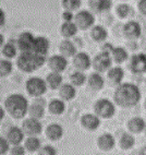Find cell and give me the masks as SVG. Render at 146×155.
I'll list each match as a JSON object with an SVG mask.
<instances>
[{"mask_svg": "<svg viewBox=\"0 0 146 155\" xmlns=\"http://www.w3.org/2000/svg\"><path fill=\"white\" fill-rule=\"evenodd\" d=\"M142 34V26L136 21H129L123 26V35L129 41H136L141 37Z\"/></svg>", "mask_w": 146, "mask_h": 155, "instance_id": "obj_9", "label": "cell"}, {"mask_svg": "<svg viewBox=\"0 0 146 155\" xmlns=\"http://www.w3.org/2000/svg\"><path fill=\"white\" fill-rule=\"evenodd\" d=\"M75 94H76V90L72 84L64 83L59 87V95L62 101H71L75 97Z\"/></svg>", "mask_w": 146, "mask_h": 155, "instance_id": "obj_24", "label": "cell"}, {"mask_svg": "<svg viewBox=\"0 0 146 155\" xmlns=\"http://www.w3.org/2000/svg\"><path fill=\"white\" fill-rule=\"evenodd\" d=\"M62 19H63L64 22H72L73 19H74V15H73V12L71 11H66L62 13Z\"/></svg>", "mask_w": 146, "mask_h": 155, "instance_id": "obj_42", "label": "cell"}, {"mask_svg": "<svg viewBox=\"0 0 146 155\" xmlns=\"http://www.w3.org/2000/svg\"><path fill=\"white\" fill-rule=\"evenodd\" d=\"M49 39L45 37V36H37L35 37V41H34L33 45V50L34 53L38 54V55L46 56L48 50H49Z\"/></svg>", "mask_w": 146, "mask_h": 155, "instance_id": "obj_19", "label": "cell"}, {"mask_svg": "<svg viewBox=\"0 0 146 155\" xmlns=\"http://www.w3.org/2000/svg\"><path fill=\"white\" fill-rule=\"evenodd\" d=\"M107 78H108V81H109L110 85L118 86L119 84H121L122 81H123V78H124L123 68L120 67V66L110 68V69L108 70Z\"/></svg>", "mask_w": 146, "mask_h": 155, "instance_id": "obj_15", "label": "cell"}, {"mask_svg": "<svg viewBox=\"0 0 146 155\" xmlns=\"http://www.w3.org/2000/svg\"><path fill=\"white\" fill-rule=\"evenodd\" d=\"M38 155H57V151L53 145H44L38 150Z\"/></svg>", "mask_w": 146, "mask_h": 155, "instance_id": "obj_38", "label": "cell"}, {"mask_svg": "<svg viewBox=\"0 0 146 155\" xmlns=\"http://www.w3.org/2000/svg\"><path fill=\"white\" fill-rule=\"evenodd\" d=\"M121 1H129V0H121Z\"/></svg>", "mask_w": 146, "mask_h": 155, "instance_id": "obj_50", "label": "cell"}, {"mask_svg": "<svg viewBox=\"0 0 146 155\" xmlns=\"http://www.w3.org/2000/svg\"><path fill=\"white\" fill-rule=\"evenodd\" d=\"M73 66L77 69V71H85L89 69L92 66L91 57L86 53H76L73 57Z\"/></svg>", "mask_w": 146, "mask_h": 155, "instance_id": "obj_12", "label": "cell"}, {"mask_svg": "<svg viewBox=\"0 0 146 155\" xmlns=\"http://www.w3.org/2000/svg\"><path fill=\"white\" fill-rule=\"evenodd\" d=\"M26 91L31 96L39 97L47 92L46 80L38 77H33L26 81Z\"/></svg>", "mask_w": 146, "mask_h": 155, "instance_id": "obj_5", "label": "cell"}, {"mask_svg": "<svg viewBox=\"0 0 146 155\" xmlns=\"http://www.w3.org/2000/svg\"><path fill=\"white\" fill-rule=\"evenodd\" d=\"M138 155H146V145H144L143 147H141V149L138 150Z\"/></svg>", "mask_w": 146, "mask_h": 155, "instance_id": "obj_45", "label": "cell"}, {"mask_svg": "<svg viewBox=\"0 0 146 155\" xmlns=\"http://www.w3.org/2000/svg\"><path fill=\"white\" fill-rule=\"evenodd\" d=\"M97 145L102 151H111L116 147V139L111 133H102L99 138L97 139Z\"/></svg>", "mask_w": 146, "mask_h": 155, "instance_id": "obj_18", "label": "cell"}, {"mask_svg": "<svg viewBox=\"0 0 146 155\" xmlns=\"http://www.w3.org/2000/svg\"><path fill=\"white\" fill-rule=\"evenodd\" d=\"M81 125L88 131L97 130L100 126V118L96 114H85L81 118Z\"/></svg>", "mask_w": 146, "mask_h": 155, "instance_id": "obj_13", "label": "cell"}, {"mask_svg": "<svg viewBox=\"0 0 146 155\" xmlns=\"http://www.w3.org/2000/svg\"><path fill=\"white\" fill-rule=\"evenodd\" d=\"M3 117H5V110L2 107H0V121L3 119Z\"/></svg>", "mask_w": 146, "mask_h": 155, "instance_id": "obj_46", "label": "cell"}, {"mask_svg": "<svg viewBox=\"0 0 146 155\" xmlns=\"http://www.w3.org/2000/svg\"><path fill=\"white\" fill-rule=\"evenodd\" d=\"M113 48H115V47H113L111 44H108V43H106V44L102 46V51H105V53H109V54H110L111 51L113 50Z\"/></svg>", "mask_w": 146, "mask_h": 155, "instance_id": "obj_43", "label": "cell"}, {"mask_svg": "<svg viewBox=\"0 0 146 155\" xmlns=\"http://www.w3.org/2000/svg\"><path fill=\"white\" fill-rule=\"evenodd\" d=\"M74 23L80 30H87L95 23V17L88 10H81L74 15Z\"/></svg>", "mask_w": 146, "mask_h": 155, "instance_id": "obj_7", "label": "cell"}, {"mask_svg": "<svg viewBox=\"0 0 146 155\" xmlns=\"http://www.w3.org/2000/svg\"><path fill=\"white\" fill-rule=\"evenodd\" d=\"M87 84L88 87L93 91H100V90L105 86V80L102 77L100 73L98 72H94L92 73L87 79Z\"/></svg>", "mask_w": 146, "mask_h": 155, "instance_id": "obj_21", "label": "cell"}, {"mask_svg": "<svg viewBox=\"0 0 146 155\" xmlns=\"http://www.w3.org/2000/svg\"><path fill=\"white\" fill-rule=\"evenodd\" d=\"M92 66L95 69V71L98 72V73L108 71L112 66L111 55L109 53H105V51L97 54L95 56V58L92 60Z\"/></svg>", "mask_w": 146, "mask_h": 155, "instance_id": "obj_6", "label": "cell"}, {"mask_svg": "<svg viewBox=\"0 0 146 155\" xmlns=\"http://www.w3.org/2000/svg\"><path fill=\"white\" fill-rule=\"evenodd\" d=\"M9 151V141L0 137V155L6 154Z\"/></svg>", "mask_w": 146, "mask_h": 155, "instance_id": "obj_39", "label": "cell"}, {"mask_svg": "<svg viewBox=\"0 0 146 155\" xmlns=\"http://www.w3.org/2000/svg\"><path fill=\"white\" fill-rule=\"evenodd\" d=\"M3 42H5V37H3V35L1 33H0V47L3 45Z\"/></svg>", "mask_w": 146, "mask_h": 155, "instance_id": "obj_47", "label": "cell"}, {"mask_svg": "<svg viewBox=\"0 0 146 155\" xmlns=\"http://www.w3.org/2000/svg\"><path fill=\"white\" fill-rule=\"evenodd\" d=\"M144 109H145V111H146V98H145V101H144Z\"/></svg>", "mask_w": 146, "mask_h": 155, "instance_id": "obj_48", "label": "cell"}, {"mask_svg": "<svg viewBox=\"0 0 146 155\" xmlns=\"http://www.w3.org/2000/svg\"><path fill=\"white\" fill-rule=\"evenodd\" d=\"M35 37L31 32H23L18 38V45L22 51H32Z\"/></svg>", "mask_w": 146, "mask_h": 155, "instance_id": "obj_14", "label": "cell"}, {"mask_svg": "<svg viewBox=\"0 0 146 155\" xmlns=\"http://www.w3.org/2000/svg\"><path fill=\"white\" fill-rule=\"evenodd\" d=\"M144 133H145V136H146V126H145V130H144Z\"/></svg>", "mask_w": 146, "mask_h": 155, "instance_id": "obj_49", "label": "cell"}, {"mask_svg": "<svg viewBox=\"0 0 146 155\" xmlns=\"http://www.w3.org/2000/svg\"><path fill=\"white\" fill-rule=\"evenodd\" d=\"M146 121L140 116L132 117L131 119L128 121V130L130 131V133L132 134H140V133L144 132L145 130Z\"/></svg>", "mask_w": 146, "mask_h": 155, "instance_id": "obj_16", "label": "cell"}, {"mask_svg": "<svg viewBox=\"0 0 146 155\" xmlns=\"http://www.w3.org/2000/svg\"><path fill=\"white\" fill-rule=\"evenodd\" d=\"M28 113H30V116L32 118H35V119H41L44 117L45 114V108L43 104H39V103H33L32 105L28 107Z\"/></svg>", "mask_w": 146, "mask_h": 155, "instance_id": "obj_31", "label": "cell"}, {"mask_svg": "<svg viewBox=\"0 0 146 155\" xmlns=\"http://www.w3.org/2000/svg\"><path fill=\"white\" fill-rule=\"evenodd\" d=\"M59 50L61 55L64 56L66 58L74 57V55L76 54V47L70 39H63L59 45Z\"/></svg>", "mask_w": 146, "mask_h": 155, "instance_id": "obj_22", "label": "cell"}, {"mask_svg": "<svg viewBox=\"0 0 146 155\" xmlns=\"http://www.w3.org/2000/svg\"><path fill=\"white\" fill-rule=\"evenodd\" d=\"M46 83L50 89H59L62 85V75L58 72H50L46 78Z\"/></svg>", "mask_w": 146, "mask_h": 155, "instance_id": "obj_27", "label": "cell"}, {"mask_svg": "<svg viewBox=\"0 0 146 155\" xmlns=\"http://www.w3.org/2000/svg\"><path fill=\"white\" fill-rule=\"evenodd\" d=\"M48 109L53 115H61L63 114L66 110V104H64V101L59 100V98H56L53 100L49 103L48 105Z\"/></svg>", "mask_w": 146, "mask_h": 155, "instance_id": "obj_29", "label": "cell"}, {"mask_svg": "<svg viewBox=\"0 0 146 155\" xmlns=\"http://www.w3.org/2000/svg\"><path fill=\"white\" fill-rule=\"evenodd\" d=\"M86 75L83 73L82 71H75L74 73H72L70 77L71 80V84L74 86H81L86 82Z\"/></svg>", "mask_w": 146, "mask_h": 155, "instance_id": "obj_33", "label": "cell"}, {"mask_svg": "<svg viewBox=\"0 0 146 155\" xmlns=\"http://www.w3.org/2000/svg\"><path fill=\"white\" fill-rule=\"evenodd\" d=\"M11 155H25V149L21 145H14L11 150Z\"/></svg>", "mask_w": 146, "mask_h": 155, "instance_id": "obj_40", "label": "cell"}, {"mask_svg": "<svg viewBox=\"0 0 146 155\" xmlns=\"http://www.w3.org/2000/svg\"><path fill=\"white\" fill-rule=\"evenodd\" d=\"M46 136L51 141H59L63 137V128L59 124H50L46 129Z\"/></svg>", "mask_w": 146, "mask_h": 155, "instance_id": "obj_20", "label": "cell"}, {"mask_svg": "<svg viewBox=\"0 0 146 155\" xmlns=\"http://www.w3.org/2000/svg\"><path fill=\"white\" fill-rule=\"evenodd\" d=\"M130 12H131V7L128 3H120L116 9V13L121 19H125L129 17Z\"/></svg>", "mask_w": 146, "mask_h": 155, "instance_id": "obj_36", "label": "cell"}, {"mask_svg": "<svg viewBox=\"0 0 146 155\" xmlns=\"http://www.w3.org/2000/svg\"><path fill=\"white\" fill-rule=\"evenodd\" d=\"M12 62L10 60L0 61V77H7L12 72Z\"/></svg>", "mask_w": 146, "mask_h": 155, "instance_id": "obj_35", "label": "cell"}, {"mask_svg": "<svg viewBox=\"0 0 146 155\" xmlns=\"http://www.w3.org/2000/svg\"><path fill=\"white\" fill-rule=\"evenodd\" d=\"M77 31H79V28L74 22H64L60 28L61 35L66 37L67 39L73 37L77 33Z\"/></svg>", "mask_w": 146, "mask_h": 155, "instance_id": "obj_28", "label": "cell"}, {"mask_svg": "<svg viewBox=\"0 0 146 155\" xmlns=\"http://www.w3.org/2000/svg\"><path fill=\"white\" fill-rule=\"evenodd\" d=\"M130 70L134 74H141L146 72V55L145 54H134L130 59Z\"/></svg>", "mask_w": 146, "mask_h": 155, "instance_id": "obj_8", "label": "cell"}, {"mask_svg": "<svg viewBox=\"0 0 146 155\" xmlns=\"http://www.w3.org/2000/svg\"><path fill=\"white\" fill-rule=\"evenodd\" d=\"M62 7L66 11H76L81 8L82 0H62Z\"/></svg>", "mask_w": 146, "mask_h": 155, "instance_id": "obj_34", "label": "cell"}, {"mask_svg": "<svg viewBox=\"0 0 146 155\" xmlns=\"http://www.w3.org/2000/svg\"><path fill=\"white\" fill-rule=\"evenodd\" d=\"M46 57L34 51H22L19 56L17 64L20 69L24 72H33L36 69L44 66Z\"/></svg>", "mask_w": 146, "mask_h": 155, "instance_id": "obj_3", "label": "cell"}, {"mask_svg": "<svg viewBox=\"0 0 146 155\" xmlns=\"http://www.w3.org/2000/svg\"><path fill=\"white\" fill-rule=\"evenodd\" d=\"M5 106L8 113L15 119H21L28 113V102L21 94H12L7 97Z\"/></svg>", "mask_w": 146, "mask_h": 155, "instance_id": "obj_2", "label": "cell"}, {"mask_svg": "<svg viewBox=\"0 0 146 155\" xmlns=\"http://www.w3.org/2000/svg\"><path fill=\"white\" fill-rule=\"evenodd\" d=\"M94 110L99 118L110 119L116 114V105L108 98H100L95 103Z\"/></svg>", "mask_w": 146, "mask_h": 155, "instance_id": "obj_4", "label": "cell"}, {"mask_svg": "<svg viewBox=\"0 0 146 155\" xmlns=\"http://www.w3.org/2000/svg\"><path fill=\"white\" fill-rule=\"evenodd\" d=\"M5 22H6V14L0 9V26L5 24Z\"/></svg>", "mask_w": 146, "mask_h": 155, "instance_id": "obj_44", "label": "cell"}, {"mask_svg": "<svg viewBox=\"0 0 146 155\" xmlns=\"http://www.w3.org/2000/svg\"><path fill=\"white\" fill-rule=\"evenodd\" d=\"M142 98L141 90L136 84L130 82H122L116 86L113 100L117 105L123 108H131L136 106Z\"/></svg>", "mask_w": 146, "mask_h": 155, "instance_id": "obj_1", "label": "cell"}, {"mask_svg": "<svg viewBox=\"0 0 146 155\" xmlns=\"http://www.w3.org/2000/svg\"><path fill=\"white\" fill-rule=\"evenodd\" d=\"M91 36L95 42H104L108 37V32L102 25H95L91 30Z\"/></svg>", "mask_w": 146, "mask_h": 155, "instance_id": "obj_26", "label": "cell"}, {"mask_svg": "<svg viewBox=\"0 0 146 155\" xmlns=\"http://www.w3.org/2000/svg\"><path fill=\"white\" fill-rule=\"evenodd\" d=\"M24 140V132L19 127H12L8 132V141L13 145H19Z\"/></svg>", "mask_w": 146, "mask_h": 155, "instance_id": "obj_23", "label": "cell"}, {"mask_svg": "<svg viewBox=\"0 0 146 155\" xmlns=\"http://www.w3.org/2000/svg\"><path fill=\"white\" fill-rule=\"evenodd\" d=\"M138 9L141 14L146 15V0H138Z\"/></svg>", "mask_w": 146, "mask_h": 155, "instance_id": "obj_41", "label": "cell"}, {"mask_svg": "<svg viewBox=\"0 0 146 155\" xmlns=\"http://www.w3.org/2000/svg\"><path fill=\"white\" fill-rule=\"evenodd\" d=\"M67 66H68V60L61 54L60 55H54L48 59V67L53 72L61 73L67 69Z\"/></svg>", "mask_w": 146, "mask_h": 155, "instance_id": "obj_11", "label": "cell"}, {"mask_svg": "<svg viewBox=\"0 0 146 155\" xmlns=\"http://www.w3.org/2000/svg\"><path fill=\"white\" fill-rule=\"evenodd\" d=\"M41 141L36 137H28L25 141V149L28 152H37L41 149Z\"/></svg>", "mask_w": 146, "mask_h": 155, "instance_id": "obj_32", "label": "cell"}, {"mask_svg": "<svg viewBox=\"0 0 146 155\" xmlns=\"http://www.w3.org/2000/svg\"><path fill=\"white\" fill-rule=\"evenodd\" d=\"M111 58H112V61H115L116 64H121L129 59V54H128L125 48L115 47L111 51Z\"/></svg>", "mask_w": 146, "mask_h": 155, "instance_id": "obj_25", "label": "cell"}, {"mask_svg": "<svg viewBox=\"0 0 146 155\" xmlns=\"http://www.w3.org/2000/svg\"><path fill=\"white\" fill-rule=\"evenodd\" d=\"M119 145L122 150H130L135 145V139L132 133H123L119 140Z\"/></svg>", "mask_w": 146, "mask_h": 155, "instance_id": "obj_30", "label": "cell"}, {"mask_svg": "<svg viewBox=\"0 0 146 155\" xmlns=\"http://www.w3.org/2000/svg\"><path fill=\"white\" fill-rule=\"evenodd\" d=\"M2 53L7 58H14L17 56V47L14 46L13 43H8L5 45Z\"/></svg>", "mask_w": 146, "mask_h": 155, "instance_id": "obj_37", "label": "cell"}, {"mask_svg": "<svg viewBox=\"0 0 146 155\" xmlns=\"http://www.w3.org/2000/svg\"><path fill=\"white\" fill-rule=\"evenodd\" d=\"M88 6L94 13H102L109 11L112 7L111 0H88Z\"/></svg>", "mask_w": 146, "mask_h": 155, "instance_id": "obj_17", "label": "cell"}, {"mask_svg": "<svg viewBox=\"0 0 146 155\" xmlns=\"http://www.w3.org/2000/svg\"><path fill=\"white\" fill-rule=\"evenodd\" d=\"M22 130L23 132L28 134L30 137H35L37 134H39V133H41L43 126H41V121L38 119H35V118L31 117V118L23 121Z\"/></svg>", "mask_w": 146, "mask_h": 155, "instance_id": "obj_10", "label": "cell"}]
</instances>
